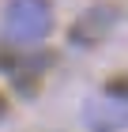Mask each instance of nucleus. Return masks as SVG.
<instances>
[{
  "mask_svg": "<svg viewBox=\"0 0 128 132\" xmlns=\"http://www.w3.org/2000/svg\"><path fill=\"white\" fill-rule=\"evenodd\" d=\"M109 94H117V98H124V102H128V79L113 83V87H109Z\"/></svg>",
  "mask_w": 128,
  "mask_h": 132,
  "instance_id": "20e7f679",
  "label": "nucleus"
},
{
  "mask_svg": "<svg viewBox=\"0 0 128 132\" xmlns=\"http://www.w3.org/2000/svg\"><path fill=\"white\" fill-rule=\"evenodd\" d=\"M113 15H117L113 8H94V11H87V15H83V23L75 27V38L94 42V38H98V34L109 27V23H113Z\"/></svg>",
  "mask_w": 128,
  "mask_h": 132,
  "instance_id": "7ed1b4c3",
  "label": "nucleus"
},
{
  "mask_svg": "<svg viewBox=\"0 0 128 132\" xmlns=\"http://www.w3.org/2000/svg\"><path fill=\"white\" fill-rule=\"evenodd\" d=\"M87 125L94 132H113V128H124L128 125V102L124 98H106V102H90L87 106Z\"/></svg>",
  "mask_w": 128,
  "mask_h": 132,
  "instance_id": "f03ea898",
  "label": "nucleus"
},
{
  "mask_svg": "<svg viewBox=\"0 0 128 132\" xmlns=\"http://www.w3.org/2000/svg\"><path fill=\"white\" fill-rule=\"evenodd\" d=\"M4 113H8V106H4V98H0V117H4Z\"/></svg>",
  "mask_w": 128,
  "mask_h": 132,
  "instance_id": "39448f33",
  "label": "nucleus"
},
{
  "mask_svg": "<svg viewBox=\"0 0 128 132\" xmlns=\"http://www.w3.org/2000/svg\"><path fill=\"white\" fill-rule=\"evenodd\" d=\"M53 30L49 0H11L4 11V34L11 42H38Z\"/></svg>",
  "mask_w": 128,
  "mask_h": 132,
  "instance_id": "f257e3e1",
  "label": "nucleus"
}]
</instances>
